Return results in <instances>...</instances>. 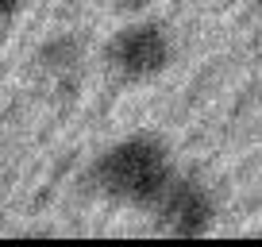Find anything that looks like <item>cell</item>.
<instances>
[{
    "label": "cell",
    "mask_w": 262,
    "mask_h": 247,
    "mask_svg": "<svg viewBox=\"0 0 262 247\" xmlns=\"http://www.w3.org/2000/svg\"><path fill=\"white\" fill-rule=\"evenodd\" d=\"M173 174H178V166L170 158V147L150 132L116 139L89 166L93 190L104 193L116 205H131V209H150Z\"/></svg>",
    "instance_id": "6da1fadb"
},
{
    "label": "cell",
    "mask_w": 262,
    "mask_h": 247,
    "mask_svg": "<svg viewBox=\"0 0 262 247\" xmlns=\"http://www.w3.org/2000/svg\"><path fill=\"white\" fill-rule=\"evenodd\" d=\"M104 62H108V70L127 85L155 81L173 62V35H170V27L158 24V19L123 24L120 31L108 39Z\"/></svg>",
    "instance_id": "7a4b0ae2"
},
{
    "label": "cell",
    "mask_w": 262,
    "mask_h": 247,
    "mask_svg": "<svg viewBox=\"0 0 262 247\" xmlns=\"http://www.w3.org/2000/svg\"><path fill=\"white\" fill-rule=\"evenodd\" d=\"M147 213L155 220V228L166 236H205L216 220V201L201 178L178 170Z\"/></svg>",
    "instance_id": "3957f363"
},
{
    "label": "cell",
    "mask_w": 262,
    "mask_h": 247,
    "mask_svg": "<svg viewBox=\"0 0 262 247\" xmlns=\"http://www.w3.org/2000/svg\"><path fill=\"white\" fill-rule=\"evenodd\" d=\"M24 4H27V0H0V24H4V19H12V16H19V12H24Z\"/></svg>",
    "instance_id": "277c9868"
},
{
    "label": "cell",
    "mask_w": 262,
    "mask_h": 247,
    "mask_svg": "<svg viewBox=\"0 0 262 247\" xmlns=\"http://www.w3.org/2000/svg\"><path fill=\"white\" fill-rule=\"evenodd\" d=\"M112 4H116V8H131V12H135V8H147L150 0H112Z\"/></svg>",
    "instance_id": "5b68a950"
}]
</instances>
